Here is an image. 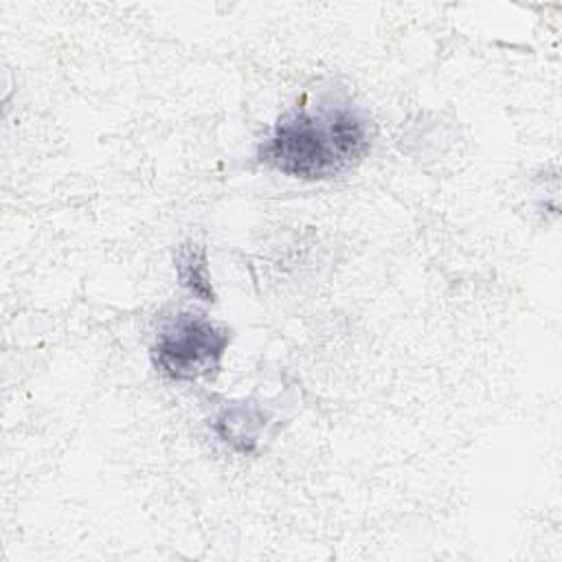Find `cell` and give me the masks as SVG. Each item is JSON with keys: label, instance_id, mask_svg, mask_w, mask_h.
<instances>
[{"label": "cell", "instance_id": "obj_1", "mask_svg": "<svg viewBox=\"0 0 562 562\" xmlns=\"http://www.w3.org/2000/svg\"><path fill=\"white\" fill-rule=\"evenodd\" d=\"M373 136L369 112L345 88L316 86L277 119L257 160L290 178L329 180L356 167Z\"/></svg>", "mask_w": 562, "mask_h": 562}, {"label": "cell", "instance_id": "obj_2", "mask_svg": "<svg viewBox=\"0 0 562 562\" xmlns=\"http://www.w3.org/2000/svg\"><path fill=\"white\" fill-rule=\"evenodd\" d=\"M231 345V329L206 314L184 310L167 321L151 345L154 367L176 382L211 378Z\"/></svg>", "mask_w": 562, "mask_h": 562}, {"label": "cell", "instance_id": "obj_3", "mask_svg": "<svg viewBox=\"0 0 562 562\" xmlns=\"http://www.w3.org/2000/svg\"><path fill=\"white\" fill-rule=\"evenodd\" d=\"M272 422V413L257 402L244 400V402H226L213 419L215 432L231 443L239 452H252L266 430V426Z\"/></svg>", "mask_w": 562, "mask_h": 562}, {"label": "cell", "instance_id": "obj_4", "mask_svg": "<svg viewBox=\"0 0 562 562\" xmlns=\"http://www.w3.org/2000/svg\"><path fill=\"white\" fill-rule=\"evenodd\" d=\"M173 266L178 281L198 299L215 301L211 274H209V257L206 248L198 241H182L173 255Z\"/></svg>", "mask_w": 562, "mask_h": 562}]
</instances>
